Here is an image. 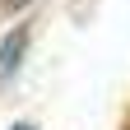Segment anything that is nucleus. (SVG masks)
<instances>
[{
  "label": "nucleus",
  "instance_id": "1",
  "mask_svg": "<svg viewBox=\"0 0 130 130\" xmlns=\"http://www.w3.org/2000/svg\"><path fill=\"white\" fill-rule=\"evenodd\" d=\"M23 46H28V32H9L5 46H0V79H9V70H19V56H23Z\"/></svg>",
  "mask_w": 130,
  "mask_h": 130
},
{
  "label": "nucleus",
  "instance_id": "2",
  "mask_svg": "<svg viewBox=\"0 0 130 130\" xmlns=\"http://www.w3.org/2000/svg\"><path fill=\"white\" fill-rule=\"evenodd\" d=\"M5 5H9V9H23V5H28V0H5Z\"/></svg>",
  "mask_w": 130,
  "mask_h": 130
},
{
  "label": "nucleus",
  "instance_id": "3",
  "mask_svg": "<svg viewBox=\"0 0 130 130\" xmlns=\"http://www.w3.org/2000/svg\"><path fill=\"white\" fill-rule=\"evenodd\" d=\"M9 130H32V125H9Z\"/></svg>",
  "mask_w": 130,
  "mask_h": 130
}]
</instances>
